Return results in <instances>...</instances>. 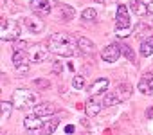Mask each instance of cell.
<instances>
[{"mask_svg":"<svg viewBox=\"0 0 153 135\" xmlns=\"http://www.w3.org/2000/svg\"><path fill=\"white\" fill-rule=\"evenodd\" d=\"M76 45H78V42H76L72 36L68 34H52L47 42V49L52 52V54H58V56H72L76 52Z\"/></svg>","mask_w":153,"mask_h":135,"instance_id":"1","label":"cell"},{"mask_svg":"<svg viewBox=\"0 0 153 135\" xmlns=\"http://www.w3.org/2000/svg\"><path fill=\"white\" fill-rule=\"evenodd\" d=\"M11 103L16 108H29L36 103V94H33L31 90H25V88H18V90L13 92Z\"/></svg>","mask_w":153,"mask_h":135,"instance_id":"2","label":"cell"},{"mask_svg":"<svg viewBox=\"0 0 153 135\" xmlns=\"http://www.w3.org/2000/svg\"><path fill=\"white\" fill-rule=\"evenodd\" d=\"M20 33L22 29L15 20H2V24H0V40L2 42H11L20 38Z\"/></svg>","mask_w":153,"mask_h":135,"instance_id":"3","label":"cell"},{"mask_svg":"<svg viewBox=\"0 0 153 135\" xmlns=\"http://www.w3.org/2000/svg\"><path fill=\"white\" fill-rule=\"evenodd\" d=\"M31 58L25 50H15L13 54V65H15V69L20 72V74H27L29 69H31Z\"/></svg>","mask_w":153,"mask_h":135,"instance_id":"4","label":"cell"},{"mask_svg":"<svg viewBox=\"0 0 153 135\" xmlns=\"http://www.w3.org/2000/svg\"><path fill=\"white\" fill-rule=\"evenodd\" d=\"M49 49H43V45H33V47H29V50H27V54H29V58H31V61L33 63H42V61H45L47 58H49Z\"/></svg>","mask_w":153,"mask_h":135,"instance_id":"5","label":"cell"},{"mask_svg":"<svg viewBox=\"0 0 153 135\" xmlns=\"http://www.w3.org/2000/svg\"><path fill=\"white\" fill-rule=\"evenodd\" d=\"M121 52H123L121 45H117V43H112V45H108V47H105V49H103V52H101V58H103L106 63H114V61H117V59H119Z\"/></svg>","mask_w":153,"mask_h":135,"instance_id":"6","label":"cell"},{"mask_svg":"<svg viewBox=\"0 0 153 135\" xmlns=\"http://www.w3.org/2000/svg\"><path fill=\"white\" fill-rule=\"evenodd\" d=\"M126 27H130V15H128L126 6H119L117 7V18H115V29L123 31Z\"/></svg>","mask_w":153,"mask_h":135,"instance_id":"7","label":"cell"},{"mask_svg":"<svg viewBox=\"0 0 153 135\" xmlns=\"http://www.w3.org/2000/svg\"><path fill=\"white\" fill-rule=\"evenodd\" d=\"M108 85H110V81H108L106 78H99V79H96V81L88 87V94H90V96L105 94V92H106V88H108Z\"/></svg>","mask_w":153,"mask_h":135,"instance_id":"8","label":"cell"},{"mask_svg":"<svg viewBox=\"0 0 153 135\" xmlns=\"http://www.w3.org/2000/svg\"><path fill=\"white\" fill-rule=\"evenodd\" d=\"M58 124H59V119H58V117H52V119L45 121V122L42 124V128L34 130L33 133H34V135H51V133L58 128Z\"/></svg>","mask_w":153,"mask_h":135,"instance_id":"9","label":"cell"},{"mask_svg":"<svg viewBox=\"0 0 153 135\" xmlns=\"http://www.w3.org/2000/svg\"><path fill=\"white\" fill-rule=\"evenodd\" d=\"M58 112V108L52 105V103H42L38 106H34V115H40V117H49V115H54Z\"/></svg>","mask_w":153,"mask_h":135,"instance_id":"10","label":"cell"},{"mask_svg":"<svg viewBox=\"0 0 153 135\" xmlns=\"http://www.w3.org/2000/svg\"><path fill=\"white\" fill-rule=\"evenodd\" d=\"M139 92L142 94H151L153 92V74L148 72L139 79Z\"/></svg>","mask_w":153,"mask_h":135,"instance_id":"11","label":"cell"},{"mask_svg":"<svg viewBox=\"0 0 153 135\" xmlns=\"http://www.w3.org/2000/svg\"><path fill=\"white\" fill-rule=\"evenodd\" d=\"M101 108H103V101H99V99H88V101L85 103V112H87L88 117L97 115V113L101 112Z\"/></svg>","mask_w":153,"mask_h":135,"instance_id":"12","label":"cell"},{"mask_svg":"<svg viewBox=\"0 0 153 135\" xmlns=\"http://www.w3.org/2000/svg\"><path fill=\"white\" fill-rule=\"evenodd\" d=\"M31 9L40 15H47L51 13V2L49 0H31Z\"/></svg>","mask_w":153,"mask_h":135,"instance_id":"13","label":"cell"},{"mask_svg":"<svg viewBox=\"0 0 153 135\" xmlns=\"http://www.w3.org/2000/svg\"><path fill=\"white\" fill-rule=\"evenodd\" d=\"M45 121H42L40 119V115H27L25 117V121H24V126H25V130H29V131H34V130H38V128H42V124H43Z\"/></svg>","mask_w":153,"mask_h":135,"instance_id":"14","label":"cell"},{"mask_svg":"<svg viewBox=\"0 0 153 135\" xmlns=\"http://www.w3.org/2000/svg\"><path fill=\"white\" fill-rule=\"evenodd\" d=\"M115 96H117L119 103H123V101H128V99L131 97V87H130L128 83H123V85H119V87L115 88Z\"/></svg>","mask_w":153,"mask_h":135,"instance_id":"15","label":"cell"},{"mask_svg":"<svg viewBox=\"0 0 153 135\" xmlns=\"http://www.w3.org/2000/svg\"><path fill=\"white\" fill-rule=\"evenodd\" d=\"M78 49L83 52V54H92L96 50V43L90 42L88 38H78Z\"/></svg>","mask_w":153,"mask_h":135,"instance_id":"16","label":"cell"},{"mask_svg":"<svg viewBox=\"0 0 153 135\" xmlns=\"http://www.w3.org/2000/svg\"><path fill=\"white\" fill-rule=\"evenodd\" d=\"M130 9L139 16H144L148 13V6L144 2H140V0H130Z\"/></svg>","mask_w":153,"mask_h":135,"instance_id":"17","label":"cell"},{"mask_svg":"<svg viewBox=\"0 0 153 135\" xmlns=\"http://www.w3.org/2000/svg\"><path fill=\"white\" fill-rule=\"evenodd\" d=\"M140 54L142 56H151L153 54V36L151 34L140 42Z\"/></svg>","mask_w":153,"mask_h":135,"instance_id":"18","label":"cell"},{"mask_svg":"<svg viewBox=\"0 0 153 135\" xmlns=\"http://www.w3.org/2000/svg\"><path fill=\"white\" fill-rule=\"evenodd\" d=\"M25 25L33 33H42L43 31V22L38 20V18H25Z\"/></svg>","mask_w":153,"mask_h":135,"instance_id":"19","label":"cell"},{"mask_svg":"<svg viewBox=\"0 0 153 135\" xmlns=\"http://www.w3.org/2000/svg\"><path fill=\"white\" fill-rule=\"evenodd\" d=\"M2 121H7L9 117H11V110H13V103H7V101H2Z\"/></svg>","mask_w":153,"mask_h":135,"instance_id":"20","label":"cell"},{"mask_svg":"<svg viewBox=\"0 0 153 135\" xmlns=\"http://www.w3.org/2000/svg\"><path fill=\"white\" fill-rule=\"evenodd\" d=\"M117 103H119V99H117L115 92H108V94L105 96V101H103L105 106H114V105H117Z\"/></svg>","mask_w":153,"mask_h":135,"instance_id":"21","label":"cell"},{"mask_svg":"<svg viewBox=\"0 0 153 135\" xmlns=\"http://www.w3.org/2000/svg\"><path fill=\"white\" fill-rule=\"evenodd\" d=\"M96 16H97V13H96V9H94V7H88V9H85V11L81 13V18H83V20H87V22L96 20Z\"/></svg>","mask_w":153,"mask_h":135,"instance_id":"22","label":"cell"},{"mask_svg":"<svg viewBox=\"0 0 153 135\" xmlns=\"http://www.w3.org/2000/svg\"><path fill=\"white\" fill-rule=\"evenodd\" d=\"M72 87H74L76 90H81V88L85 87V78H83V76H76V78L72 79Z\"/></svg>","mask_w":153,"mask_h":135,"instance_id":"23","label":"cell"},{"mask_svg":"<svg viewBox=\"0 0 153 135\" xmlns=\"http://www.w3.org/2000/svg\"><path fill=\"white\" fill-rule=\"evenodd\" d=\"M59 11L63 13L65 20H72V16H74V9H72V7H68V6H59Z\"/></svg>","mask_w":153,"mask_h":135,"instance_id":"24","label":"cell"},{"mask_svg":"<svg viewBox=\"0 0 153 135\" xmlns=\"http://www.w3.org/2000/svg\"><path fill=\"white\" fill-rule=\"evenodd\" d=\"M121 49H123V52L126 54V58H128L130 61H133V59H135V56H133V52H131V49H130L128 45H121Z\"/></svg>","mask_w":153,"mask_h":135,"instance_id":"25","label":"cell"},{"mask_svg":"<svg viewBox=\"0 0 153 135\" xmlns=\"http://www.w3.org/2000/svg\"><path fill=\"white\" fill-rule=\"evenodd\" d=\"M34 85H38V87H43V88H47V87H49V81H47V79H45V81H43V79H36V81H34Z\"/></svg>","mask_w":153,"mask_h":135,"instance_id":"26","label":"cell"},{"mask_svg":"<svg viewBox=\"0 0 153 135\" xmlns=\"http://www.w3.org/2000/svg\"><path fill=\"white\" fill-rule=\"evenodd\" d=\"M52 69H54V72H61V70H63V65H59V61H54Z\"/></svg>","mask_w":153,"mask_h":135,"instance_id":"27","label":"cell"},{"mask_svg":"<svg viewBox=\"0 0 153 135\" xmlns=\"http://www.w3.org/2000/svg\"><path fill=\"white\" fill-rule=\"evenodd\" d=\"M146 117H148V119H153V106L146 110Z\"/></svg>","mask_w":153,"mask_h":135,"instance_id":"28","label":"cell"},{"mask_svg":"<svg viewBox=\"0 0 153 135\" xmlns=\"http://www.w3.org/2000/svg\"><path fill=\"white\" fill-rule=\"evenodd\" d=\"M65 131H67V133H72V131H74V126H72V124H68V126L65 128Z\"/></svg>","mask_w":153,"mask_h":135,"instance_id":"29","label":"cell"},{"mask_svg":"<svg viewBox=\"0 0 153 135\" xmlns=\"http://www.w3.org/2000/svg\"><path fill=\"white\" fill-rule=\"evenodd\" d=\"M148 11H149V13H153V2H151V4H148Z\"/></svg>","mask_w":153,"mask_h":135,"instance_id":"30","label":"cell"}]
</instances>
